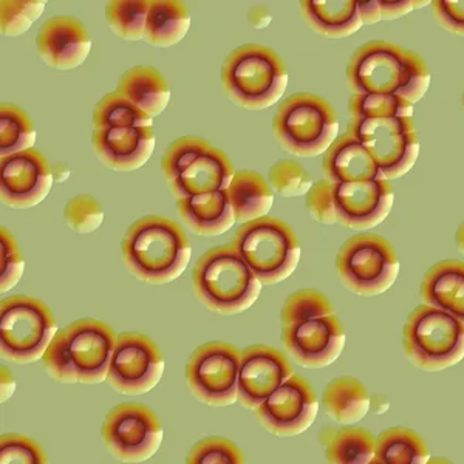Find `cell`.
Listing matches in <instances>:
<instances>
[{
	"instance_id": "1",
	"label": "cell",
	"mask_w": 464,
	"mask_h": 464,
	"mask_svg": "<svg viewBox=\"0 0 464 464\" xmlns=\"http://www.w3.org/2000/svg\"><path fill=\"white\" fill-rule=\"evenodd\" d=\"M352 95H395L415 102L428 93L430 70L420 54L387 41H370L347 63Z\"/></svg>"
},
{
	"instance_id": "2",
	"label": "cell",
	"mask_w": 464,
	"mask_h": 464,
	"mask_svg": "<svg viewBox=\"0 0 464 464\" xmlns=\"http://www.w3.org/2000/svg\"><path fill=\"white\" fill-rule=\"evenodd\" d=\"M127 271L150 285H164L179 279L192 257L185 229L170 218L148 216L127 229L121 242Z\"/></svg>"
},
{
	"instance_id": "3",
	"label": "cell",
	"mask_w": 464,
	"mask_h": 464,
	"mask_svg": "<svg viewBox=\"0 0 464 464\" xmlns=\"http://www.w3.org/2000/svg\"><path fill=\"white\" fill-rule=\"evenodd\" d=\"M118 334L106 322L84 317L61 328L44 354L43 367L63 384H100L107 380Z\"/></svg>"
},
{
	"instance_id": "4",
	"label": "cell",
	"mask_w": 464,
	"mask_h": 464,
	"mask_svg": "<svg viewBox=\"0 0 464 464\" xmlns=\"http://www.w3.org/2000/svg\"><path fill=\"white\" fill-rule=\"evenodd\" d=\"M192 286L208 310L225 316L246 312L262 291V284L232 243L201 254L192 273Z\"/></svg>"
},
{
	"instance_id": "5",
	"label": "cell",
	"mask_w": 464,
	"mask_h": 464,
	"mask_svg": "<svg viewBox=\"0 0 464 464\" xmlns=\"http://www.w3.org/2000/svg\"><path fill=\"white\" fill-rule=\"evenodd\" d=\"M220 78L227 95L246 111L275 106L288 85L284 59L273 48L260 44L232 50L223 63Z\"/></svg>"
},
{
	"instance_id": "6",
	"label": "cell",
	"mask_w": 464,
	"mask_h": 464,
	"mask_svg": "<svg viewBox=\"0 0 464 464\" xmlns=\"http://www.w3.org/2000/svg\"><path fill=\"white\" fill-rule=\"evenodd\" d=\"M161 172L177 200L227 190L236 168L227 153L200 137H181L161 159Z\"/></svg>"
},
{
	"instance_id": "7",
	"label": "cell",
	"mask_w": 464,
	"mask_h": 464,
	"mask_svg": "<svg viewBox=\"0 0 464 464\" xmlns=\"http://www.w3.org/2000/svg\"><path fill=\"white\" fill-rule=\"evenodd\" d=\"M273 132L286 152L314 159L325 155L338 140V115L327 100L301 92L288 96L276 111Z\"/></svg>"
},
{
	"instance_id": "8",
	"label": "cell",
	"mask_w": 464,
	"mask_h": 464,
	"mask_svg": "<svg viewBox=\"0 0 464 464\" xmlns=\"http://www.w3.org/2000/svg\"><path fill=\"white\" fill-rule=\"evenodd\" d=\"M231 243L262 285L288 279L301 262L295 229L275 217L240 225Z\"/></svg>"
},
{
	"instance_id": "9",
	"label": "cell",
	"mask_w": 464,
	"mask_h": 464,
	"mask_svg": "<svg viewBox=\"0 0 464 464\" xmlns=\"http://www.w3.org/2000/svg\"><path fill=\"white\" fill-rule=\"evenodd\" d=\"M402 345L411 364L424 372L454 367L464 359V324L433 306H417L402 328Z\"/></svg>"
},
{
	"instance_id": "10",
	"label": "cell",
	"mask_w": 464,
	"mask_h": 464,
	"mask_svg": "<svg viewBox=\"0 0 464 464\" xmlns=\"http://www.w3.org/2000/svg\"><path fill=\"white\" fill-rule=\"evenodd\" d=\"M58 324L45 302L32 295H10L0 302V353L14 364L43 361L58 334Z\"/></svg>"
},
{
	"instance_id": "11",
	"label": "cell",
	"mask_w": 464,
	"mask_h": 464,
	"mask_svg": "<svg viewBox=\"0 0 464 464\" xmlns=\"http://www.w3.org/2000/svg\"><path fill=\"white\" fill-rule=\"evenodd\" d=\"M339 280L358 295H378L391 290L400 275V260L389 240L378 234L348 238L336 257Z\"/></svg>"
},
{
	"instance_id": "12",
	"label": "cell",
	"mask_w": 464,
	"mask_h": 464,
	"mask_svg": "<svg viewBox=\"0 0 464 464\" xmlns=\"http://www.w3.org/2000/svg\"><path fill=\"white\" fill-rule=\"evenodd\" d=\"M347 133L369 150L387 181L406 175L417 163L420 138L411 118H350Z\"/></svg>"
},
{
	"instance_id": "13",
	"label": "cell",
	"mask_w": 464,
	"mask_h": 464,
	"mask_svg": "<svg viewBox=\"0 0 464 464\" xmlns=\"http://www.w3.org/2000/svg\"><path fill=\"white\" fill-rule=\"evenodd\" d=\"M240 358L242 350L220 341L196 348L185 370L190 395L205 406L227 407L237 402Z\"/></svg>"
},
{
	"instance_id": "14",
	"label": "cell",
	"mask_w": 464,
	"mask_h": 464,
	"mask_svg": "<svg viewBox=\"0 0 464 464\" xmlns=\"http://www.w3.org/2000/svg\"><path fill=\"white\" fill-rule=\"evenodd\" d=\"M101 435L107 450L121 463H143L159 452L163 426L148 406L122 402L109 411Z\"/></svg>"
},
{
	"instance_id": "15",
	"label": "cell",
	"mask_w": 464,
	"mask_h": 464,
	"mask_svg": "<svg viewBox=\"0 0 464 464\" xmlns=\"http://www.w3.org/2000/svg\"><path fill=\"white\" fill-rule=\"evenodd\" d=\"M163 373V354L152 339L141 333L118 334L106 380L113 391L144 395L159 385Z\"/></svg>"
},
{
	"instance_id": "16",
	"label": "cell",
	"mask_w": 464,
	"mask_h": 464,
	"mask_svg": "<svg viewBox=\"0 0 464 464\" xmlns=\"http://www.w3.org/2000/svg\"><path fill=\"white\" fill-rule=\"evenodd\" d=\"M317 411L319 402L312 385L295 373L254 411V418L266 432L295 437L312 428Z\"/></svg>"
},
{
	"instance_id": "17",
	"label": "cell",
	"mask_w": 464,
	"mask_h": 464,
	"mask_svg": "<svg viewBox=\"0 0 464 464\" xmlns=\"http://www.w3.org/2000/svg\"><path fill=\"white\" fill-rule=\"evenodd\" d=\"M293 375L295 367L279 348L264 343L243 348L238 369L237 402L248 411H256Z\"/></svg>"
},
{
	"instance_id": "18",
	"label": "cell",
	"mask_w": 464,
	"mask_h": 464,
	"mask_svg": "<svg viewBox=\"0 0 464 464\" xmlns=\"http://www.w3.org/2000/svg\"><path fill=\"white\" fill-rule=\"evenodd\" d=\"M53 172L36 149L0 160V197L14 209H28L45 200L53 186Z\"/></svg>"
},
{
	"instance_id": "19",
	"label": "cell",
	"mask_w": 464,
	"mask_h": 464,
	"mask_svg": "<svg viewBox=\"0 0 464 464\" xmlns=\"http://www.w3.org/2000/svg\"><path fill=\"white\" fill-rule=\"evenodd\" d=\"M282 343L295 364L305 369L332 365L345 347V332L336 314L282 328Z\"/></svg>"
},
{
	"instance_id": "20",
	"label": "cell",
	"mask_w": 464,
	"mask_h": 464,
	"mask_svg": "<svg viewBox=\"0 0 464 464\" xmlns=\"http://www.w3.org/2000/svg\"><path fill=\"white\" fill-rule=\"evenodd\" d=\"M338 223L348 229H373L391 214L393 188L391 181H362L333 185Z\"/></svg>"
},
{
	"instance_id": "21",
	"label": "cell",
	"mask_w": 464,
	"mask_h": 464,
	"mask_svg": "<svg viewBox=\"0 0 464 464\" xmlns=\"http://www.w3.org/2000/svg\"><path fill=\"white\" fill-rule=\"evenodd\" d=\"M157 137L153 127L101 129L92 133L96 157L107 168L130 172L143 168L152 157Z\"/></svg>"
},
{
	"instance_id": "22",
	"label": "cell",
	"mask_w": 464,
	"mask_h": 464,
	"mask_svg": "<svg viewBox=\"0 0 464 464\" xmlns=\"http://www.w3.org/2000/svg\"><path fill=\"white\" fill-rule=\"evenodd\" d=\"M36 48L48 67L65 72L84 63L92 50V39L80 21L69 16H56L39 28Z\"/></svg>"
},
{
	"instance_id": "23",
	"label": "cell",
	"mask_w": 464,
	"mask_h": 464,
	"mask_svg": "<svg viewBox=\"0 0 464 464\" xmlns=\"http://www.w3.org/2000/svg\"><path fill=\"white\" fill-rule=\"evenodd\" d=\"M322 172L332 185L385 179L369 150L347 132L324 155Z\"/></svg>"
},
{
	"instance_id": "24",
	"label": "cell",
	"mask_w": 464,
	"mask_h": 464,
	"mask_svg": "<svg viewBox=\"0 0 464 464\" xmlns=\"http://www.w3.org/2000/svg\"><path fill=\"white\" fill-rule=\"evenodd\" d=\"M420 295L424 305L433 306L464 324V262L441 260L421 280Z\"/></svg>"
},
{
	"instance_id": "25",
	"label": "cell",
	"mask_w": 464,
	"mask_h": 464,
	"mask_svg": "<svg viewBox=\"0 0 464 464\" xmlns=\"http://www.w3.org/2000/svg\"><path fill=\"white\" fill-rule=\"evenodd\" d=\"M177 212L190 231L203 237L222 236L236 223L225 190L177 200Z\"/></svg>"
},
{
	"instance_id": "26",
	"label": "cell",
	"mask_w": 464,
	"mask_h": 464,
	"mask_svg": "<svg viewBox=\"0 0 464 464\" xmlns=\"http://www.w3.org/2000/svg\"><path fill=\"white\" fill-rule=\"evenodd\" d=\"M301 11L313 32L330 39L352 36L362 27L356 0H305Z\"/></svg>"
},
{
	"instance_id": "27",
	"label": "cell",
	"mask_w": 464,
	"mask_h": 464,
	"mask_svg": "<svg viewBox=\"0 0 464 464\" xmlns=\"http://www.w3.org/2000/svg\"><path fill=\"white\" fill-rule=\"evenodd\" d=\"M115 92L130 101L133 106H137L152 120L163 113L170 101L168 80L159 70L143 65L124 72L116 84Z\"/></svg>"
},
{
	"instance_id": "28",
	"label": "cell",
	"mask_w": 464,
	"mask_h": 464,
	"mask_svg": "<svg viewBox=\"0 0 464 464\" xmlns=\"http://www.w3.org/2000/svg\"><path fill=\"white\" fill-rule=\"evenodd\" d=\"M225 192L236 222L240 225L268 217L275 203V192L268 179L254 170H237Z\"/></svg>"
},
{
	"instance_id": "29",
	"label": "cell",
	"mask_w": 464,
	"mask_h": 464,
	"mask_svg": "<svg viewBox=\"0 0 464 464\" xmlns=\"http://www.w3.org/2000/svg\"><path fill=\"white\" fill-rule=\"evenodd\" d=\"M322 404L333 421L352 426L369 413V391L356 378L339 376L325 387Z\"/></svg>"
},
{
	"instance_id": "30",
	"label": "cell",
	"mask_w": 464,
	"mask_h": 464,
	"mask_svg": "<svg viewBox=\"0 0 464 464\" xmlns=\"http://www.w3.org/2000/svg\"><path fill=\"white\" fill-rule=\"evenodd\" d=\"M190 14L177 0H150L144 41L153 47H172L188 34Z\"/></svg>"
},
{
	"instance_id": "31",
	"label": "cell",
	"mask_w": 464,
	"mask_h": 464,
	"mask_svg": "<svg viewBox=\"0 0 464 464\" xmlns=\"http://www.w3.org/2000/svg\"><path fill=\"white\" fill-rule=\"evenodd\" d=\"M327 464H369L375 459L376 438L361 428L330 430L322 438Z\"/></svg>"
},
{
	"instance_id": "32",
	"label": "cell",
	"mask_w": 464,
	"mask_h": 464,
	"mask_svg": "<svg viewBox=\"0 0 464 464\" xmlns=\"http://www.w3.org/2000/svg\"><path fill=\"white\" fill-rule=\"evenodd\" d=\"M375 459L384 464H428V444L407 428L387 429L376 438Z\"/></svg>"
},
{
	"instance_id": "33",
	"label": "cell",
	"mask_w": 464,
	"mask_h": 464,
	"mask_svg": "<svg viewBox=\"0 0 464 464\" xmlns=\"http://www.w3.org/2000/svg\"><path fill=\"white\" fill-rule=\"evenodd\" d=\"M36 129L32 118L21 107L13 104L0 106V155L2 159L25 152L34 146Z\"/></svg>"
},
{
	"instance_id": "34",
	"label": "cell",
	"mask_w": 464,
	"mask_h": 464,
	"mask_svg": "<svg viewBox=\"0 0 464 464\" xmlns=\"http://www.w3.org/2000/svg\"><path fill=\"white\" fill-rule=\"evenodd\" d=\"M93 130L122 129V127H153V120L133 106L124 96L111 92L101 98L93 111Z\"/></svg>"
},
{
	"instance_id": "35",
	"label": "cell",
	"mask_w": 464,
	"mask_h": 464,
	"mask_svg": "<svg viewBox=\"0 0 464 464\" xmlns=\"http://www.w3.org/2000/svg\"><path fill=\"white\" fill-rule=\"evenodd\" d=\"M149 6V0H113L106 6L107 24L124 41H141L146 36Z\"/></svg>"
},
{
	"instance_id": "36",
	"label": "cell",
	"mask_w": 464,
	"mask_h": 464,
	"mask_svg": "<svg viewBox=\"0 0 464 464\" xmlns=\"http://www.w3.org/2000/svg\"><path fill=\"white\" fill-rule=\"evenodd\" d=\"M348 113L352 120L413 118V104L395 95H352Z\"/></svg>"
},
{
	"instance_id": "37",
	"label": "cell",
	"mask_w": 464,
	"mask_h": 464,
	"mask_svg": "<svg viewBox=\"0 0 464 464\" xmlns=\"http://www.w3.org/2000/svg\"><path fill=\"white\" fill-rule=\"evenodd\" d=\"M333 314L336 313L327 295L317 290H299L286 297L280 312V321L286 327Z\"/></svg>"
},
{
	"instance_id": "38",
	"label": "cell",
	"mask_w": 464,
	"mask_h": 464,
	"mask_svg": "<svg viewBox=\"0 0 464 464\" xmlns=\"http://www.w3.org/2000/svg\"><path fill=\"white\" fill-rule=\"evenodd\" d=\"M268 183L280 197L306 196L312 189V175L295 160H280L269 169Z\"/></svg>"
},
{
	"instance_id": "39",
	"label": "cell",
	"mask_w": 464,
	"mask_h": 464,
	"mask_svg": "<svg viewBox=\"0 0 464 464\" xmlns=\"http://www.w3.org/2000/svg\"><path fill=\"white\" fill-rule=\"evenodd\" d=\"M45 10L41 0H2L0 2V30L4 36H21Z\"/></svg>"
},
{
	"instance_id": "40",
	"label": "cell",
	"mask_w": 464,
	"mask_h": 464,
	"mask_svg": "<svg viewBox=\"0 0 464 464\" xmlns=\"http://www.w3.org/2000/svg\"><path fill=\"white\" fill-rule=\"evenodd\" d=\"M185 464H248L242 449L231 440L208 437L190 448Z\"/></svg>"
},
{
	"instance_id": "41",
	"label": "cell",
	"mask_w": 464,
	"mask_h": 464,
	"mask_svg": "<svg viewBox=\"0 0 464 464\" xmlns=\"http://www.w3.org/2000/svg\"><path fill=\"white\" fill-rule=\"evenodd\" d=\"M0 464H50L43 446L22 433L0 437Z\"/></svg>"
},
{
	"instance_id": "42",
	"label": "cell",
	"mask_w": 464,
	"mask_h": 464,
	"mask_svg": "<svg viewBox=\"0 0 464 464\" xmlns=\"http://www.w3.org/2000/svg\"><path fill=\"white\" fill-rule=\"evenodd\" d=\"M63 217L67 225L78 234L95 232L104 222L102 208L89 194H80L70 198L63 209Z\"/></svg>"
},
{
	"instance_id": "43",
	"label": "cell",
	"mask_w": 464,
	"mask_h": 464,
	"mask_svg": "<svg viewBox=\"0 0 464 464\" xmlns=\"http://www.w3.org/2000/svg\"><path fill=\"white\" fill-rule=\"evenodd\" d=\"M25 262L10 229H0V291L6 293L19 284Z\"/></svg>"
},
{
	"instance_id": "44",
	"label": "cell",
	"mask_w": 464,
	"mask_h": 464,
	"mask_svg": "<svg viewBox=\"0 0 464 464\" xmlns=\"http://www.w3.org/2000/svg\"><path fill=\"white\" fill-rule=\"evenodd\" d=\"M306 209L313 220L322 225L338 223L333 185L327 179H319L306 194Z\"/></svg>"
},
{
	"instance_id": "45",
	"label": "cell",
	"mask_w": 464,
	"mask_h": 464,
	"mask_svg": "<svg viewBox=\"0 0 464 464\" xmlns=\"http://www.w3.org/2000/svg\"><path fill=\"white\" fill-rule=\"evenodd\" d=\"M432 10L446 32L464 36V0H433Z\"/></svg>"
},
{
	"instance_id": "46",
	"label": "cell",
	"mask_w": 464,
	"mask_h": 464,
	"mask_svg": "<svg viewBox=\"0 0 464 464\" xmlns=\"http://www.w3.org/2000/svg\"><path fill=\"white\" fill-rule=\"evenodd\" d=\"M422 5H428V2H417V0L385 2V0H381L382 21H393V19H398V17L406 16L411 10L420 8Z\"/></svg>"
},
{
	"instance_id": "47",
	"label": "cell",
	"mask_w": 464,
	"mask_h": 464,
	"mask_svg": "<svg viewBox=\"0 0 464 464\" xmlns=\"http://www.w3.org/2000/svg\"><path fill=\"white\" fill-rule=\"evenodd\" d=\"M359 17L362 21V25H372L376 22L382 21L381 14V0H372V2H358Z\"/></svg>"
},
{
	"instance_id": "48",
	"label": "cell",
	"mask_w": 464,
	"mask_h": 464,
	"mask_svg": "<svg viewBox=\"0 0 464 464\" xmlns=\"http://www.w3.org/2000/svg\"><path fill=\"white\" fill-rule=\"evenodd\" d=\"M249 22L253 24L254 27L264 28L271 22V16L264 6H256L249 11Z\"/></svg>"
},
{
	"instance_id": "49",
	"label": "cell",
	"mask_w": 464,
	"mask_h": 464,
	"mask_svg": "<svg viewBox=\"0 0 464 464\" xmlns=\"http://www.w3.org/2000/svg\"><path fill=\"white\" fill-rule=\"evenodd\" d=\"M14 387H16V382L13 380L10 370L2 367V401H6L10 398Z\"/></svg>"
},
{
	"instance_id": "50",
	"label": "cell",
	"mask_w": 464,
	"mask_h": 464,
	"mask_svg": "<svg viewBox=\"0 0 464 464\" xmlns=\"http://www.w3.org/2000/svg\"><path fill=\"white\" fill-rule=\"evenodd\" d=\"M455 242H457V248H459V254L464 256V222L459 225Z\"/></svg>"
},
{
	"instance_id": "51",
	"label": "cell",
	"mask_w": 464,
	"mask_h": 464,
	"mask_svg": "<svg viewBox=\"0 0 464 464\" xmlns=\"http://www.w3.org/2000/svg\"><path fill=\"white\" fill-rule=\"evenodd\" d=\"M428 464H454L450 459H430Z\"/></svg>"
},
{
	"instance_id": "52",
	"label": "cell",
	"mask_w": 464,
	"mask_h": 464,
	"mask_svg": "<svg viewBox=\"0 0 464 464\" xmlns=\"http://www.w3.org/2000/svg\"><path fill=\"white\" fill-rule=\"evenodd\" d=\"M369 464H384V463H382V461H380V459H372V461H370Z\"/></svg>"
},
{
	"instance_id": "53",
	"label": "cell",
	"mask_w": 464,
	"mask_h": 464,
	"mask_svg": "<svg viewBox=\"0 0 464 464\" xmlns=\"http://www.w3.org/2000/svg\"><path fill=\"white\" fill-rule=\"evenodd\" d=\"M461 104H463V109H464V92H463V95H461Z\"/></svg>"
}]
</instances>
